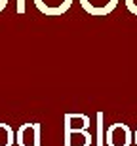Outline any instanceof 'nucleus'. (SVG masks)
Listing matches in <instances>:
<instances>
[{"mask_svg": "<svg viewBox=\"0 0 137 146\" xmlns=\"http://www.w3.org/2000/svg\"><path fill=\"white\" fill-rule=\"evenodd\" d=\"M107 146H130L133 141V133L126 123H110L107 127Z\"/></svg>", "mask_w": 137, "mask_h": 146, "instance_id": "nucleus-1", "label": "nucleus"}, {"mask_svg": "<svg viewBox=\"0 0 137 146\" xmlns=\"http://www.w3.org/2000/svg\"><path fill=\"white\" fill-rule=\"evenodd\" d=\"M36 10L46 17H59L72 6L74 0H33Z\"/></svg>", "mask_w": 137, "mask_h": 146, "instance_id": "nucleus-2", "label": "nucleus"}, {"mask_svg": "<svg viewBox=\"0 0 137 146\" xmlns=\"http://www.w3.org/2000/svg\"><path fill=\"white\" fill-rule=\"evenodd\" d=\"M120 0H78L82 10L93 17H105L118 6Z\"/></svg>", "mask_w": 137, "mask_h": 146, "instance_id": "nucleus-3", "label": "nucleus"}, {"mask_svg": "<svg viewBox=\"0 0 137 146\" xmlns=\"http://www.w3.org/2000/svg\"><path fill=\"white\" fill-rule=\"evenodd\" d=\"M80 139L92 142V133L84 127H74L65 119V146H80L78 144Z\"/></svg>", "mask_w": 137, "mask_h": 146, "instance_id": "nucleus-4", "label": "nucleus"}, {"mask_svg": "<svg viewBox=\"0 0 137 146\" xmlns=\"http://www.w3.org/2000/svg\"><path fill=\"white\" fill-rule=\"evenodd\" d=\"M15 142H17V146H40V123H34V129L31 137H27L23 125H19L15 131Z\"/></svg>", "mask_w": 137, "mask_h": 146, "instance_id": "nucleus-5", "label": "nucleus"}, {"mask_svg": "<svg viewBox=\"0 0 137 146\" xmlns=\"http://www.w3.org/2000/svg\"><path fill=\"white\" fill-rule=\"evenodd\" d=\"M15 142V131L8 123H0V146H13Z\"/></svg>", "mask_w": 137, "mask_h": 146, "instance_id": "nucleus-6", "label": "nucleus"}, {"mask_svg": "<svg viewBox=\"0 0 137 146\" xmlns=\"http://www.w3.org/2000/svg\"><path fill=\"white\" fill-rule=\"evenodd\" d=\"M97 141H99V146H103V139H105V137H103V125H101V123H103V114H101V112H99L97 114Z\"/></svg>", "mask_w": 137, "mask_h": 146, "instance_id": "nucleus-7", "label": "nucleus"}, {"mask_svg": "<svg viewBox=\"0 0 137 146\" xmlns=\"http://www.w3.org/2000/svg\"><path fill=\"white\" fill-rule=\"evenodd\" d=\"M124 4L130 11H132L133 15H137V0H124Z\"/></svg>", "mask_w": 137, "mask_h": 146, "instance_id": "nucleus-8", "label": "nucleus"}, {"mask_svg": "<svg viewBox=\"0 0 137 146\" xmlns=\"http://www.w3.org/2000/svg\"><path fill=\"white\" fill-rule=\"evenodd\" d=\"M15 11L17 13H25V0H15Z\"/></svg>", "mask_w": 137, "mask_h": 146, "instance_id": "nucleus-9", "label": "nucleus"}, {"mask_svg": "<svg viewBox=\"0 0 137 146\" xmlns=\"http://www.w3.org/2000/svg\"><path fill=\"white\" fill-rule=\"evenodd\" d=\"M8 2H10V0H0V11H4V8L8 6Z\"/></svg>", "mask_w": 137, "mask_h": 146, "instance_id": "nucleus-10", "label": "nucleus"}, {"mask_svg": "<svg viewBox=\"0 0 137 146\" xmlns=\"http://www.w3.org/2000/svg\"><path fill=\"white\" fill-rule=\"evenodd\" d=\"M133 141H135V144H137V129H135V133H133Z\"/></svg>", "mask_w": 137, "mask_h": 146, "instance_id": "nucleus-11", "label": "nucleus"}]
</instances>
